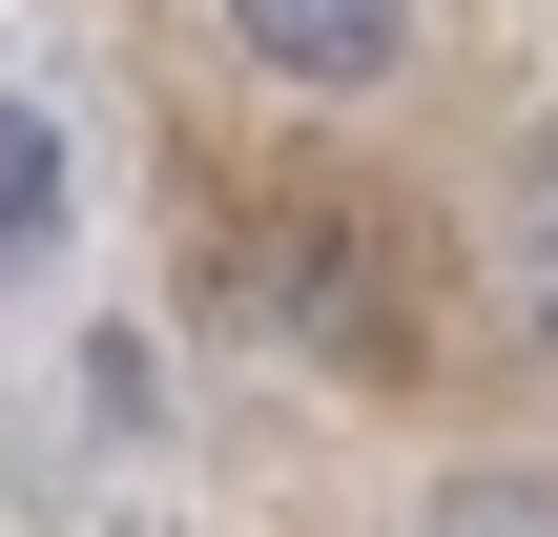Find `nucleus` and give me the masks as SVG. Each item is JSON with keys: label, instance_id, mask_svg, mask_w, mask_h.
Returning <instances> with one entry per match:
<instances>
[{"label": "nucleus", "instance_id": "1", "mask_svg": "<svg viewBox=\"0 0 558 537\" xmlns=\"http://www.w3.org/2000/svg\"><path fill=\"white\" fill-rule=\"evenodd\" d=\"M228 41H248L269 83H311V103H352V83L414 62V0H228Z\"/></svg>", "mask_w": 558, "mask_h": 537}, {"label": "nucleus", "instance_id": "2", "mask_svg": "<svg viewBox=\"0 0 558 537\" xmlns=\"http://www.w3.org/2000/svg\"><path fill=\"white\" fill-rule=\"evenodd\" d=\"M41 248H62V124H41V103L0 83V290H21Z\"/></svg>", "mask_w": 558, "mask_h": 537}, {"label": "nucleus", "instance_id": "3", "mask_svg": "<svg viewBox=\"0 0 558 537\" xmlns=\"http://www.w3.org/2000/svg\"><path fill=\"white\" fill-rule=\"evenodd\" d=\"M435 537H558V476H456Z\"/></svg>", "mask_w": 558, "mask_h": 537}, {"label": "nucleus", "instance_id": "4", "mask_svg": "<svg viewBox=\"0 0 558 537\" xmlns=\"http://www.w3.org/2000/svg\"><path fill=\"white\" fill-rule=\"evenodd\" d=\"M538 331H558V186H538Z\"/></svg>", "mask_w": 558, "mask_h": 537}]
</instances>
